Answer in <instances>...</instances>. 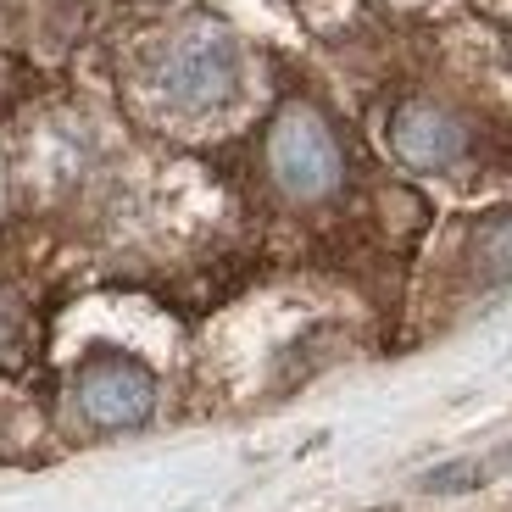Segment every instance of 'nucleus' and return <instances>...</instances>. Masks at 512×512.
<instances>
[{
    "label": "nucleus",
    "instance_id": "1",
    "mask_svg": "<svg viewBox=\"0 0 512 512\" xmlns=\"http://www.w3.org/2000/svg\"><path fill=\"white\" fill-rule=\"evenodd\" d=\"M151 84L162 90V101H173L179 112H218V106L234 101V90H240V45H234L223 28L195 23L156 56Z\"/></svg>",
    "mask_w": 512,
    "mask_h": 512
},
{
    "label": "nucleus",
    "instance_id": "2",
    "mask_svg": "<svg viewBox=\"0 0 512 512\" xmlns=\"http://www.w3.org/2000/svg\"><path fill=\"white\" fill-rule=\"evenodd\" d=\"M268 162H273V179H279L295 201H323V195H334L340 190V173H346L334 134L323 128L318 112H307V106H290V112L273 123Z\"/></svg>",
    "mask_w": 512,
    "mask_h": 512
},
{
    "label": "nucleus",
    "instance_id": "3",
    "mask_svg": "<svg viewBox=\"0 0 512 512\" xmlns=\"http://www.w3.org/2000/svg\"><path fill=\"white\" fill-rule=\"evenodd\" d=\"M156 401V379L140 368L134 357H95L90 368L78 373V407L84 418L101 423V429H128V423H140Z\"/></svg>",
    "mask_w": 512,
    "mask_h": 512
},
{
    "label": "nucleus",
    "instance_id": "4",
    "mask_svg": "<svg viewBox=\"0 0 512 512\" xmlns=\"http://www.w3.org/2000/svg\"><path fill=\"white\" fill-rule=\"evenodd\" d=\"M390 145H396V156L407 167L440 173V167L462 162L468 134H462V123L451 112H440V106H429V101H412V106H401L396 123H390Z\"/></svg>",
    "mask_w": 512,
    "mask_h": 512
},
{
    "label": "nucleus",
    "instance_id": "5",
    "mask_svg": "<svg viewBox=\"0 0 512 512\" xmlns=\"http://www.w3.org/2000/svg\"><path fill=\"white\" fill-rule=\"evenodd\" d=\"M474 256H479V268H485L490 279H512V212H507V218L479 223Z\"/></svg>",
    "mask_w": 512,
    "mask_h": 512
}]
</instances>
